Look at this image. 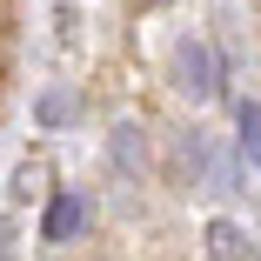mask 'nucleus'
Wrapping results in <instances>:
<instances>
[{"label":"nucleus","mask_w":261,"mask_h":261,"mask_svg":"<svg viewBox=\"0 0 261 261\" xmlns=\"http://www.w3.org/2000/svg\"><path fill=\"white\" fill-rule=\"evenodd\" d=\"M74 114H81V100H74V87H47V94L34 100V121H40V127H67Z\"/></svg>","instance_id":"nucleus-3"},{"label":"nucleus","mask_w":261,"mask_h":261,"mask_svg":"<svg viewBox=\"0 0 261 261\" xmlns=\"http://www.w3.org/2000/svg\"><path fill=\"white\" fill-rule=\"evenodd\" d=\"M234 127H241V154L261 168V100H241V108H234Z\"/></svg>","instance_id":"nucleus-4"},{"label":"nucleus","mask_w":261,"mask_h":261,"mask_svg":"<svg viewBox=\"0 0 261 261\" xmlns=\"http://www.w3.org/2000/svg\"><path fill=\"white\" fill-rule=\"evenodd\" d=\"M174 87L181 94H194V100H207V94H215L221 87V74H215V47H207V40H181L174 47Z\"/></svg>","instance_id":"nucleus-1"},{"label":"nucleus","mask_w":261,"mask_h":261,"mask_svg":"<svg viewBox=\"0 0 261 261\" xmlns=\"http://www.w3.org/2000/svg\"><path fill=\"white\" fill-rule=\"evenodd\" d=\"M81 228H87V194H81V188H67V194L47 201V215H40V241H74Z\"/></svg>","instance_id":"nucleus-2"},{"label":"nucleus","mask_w":261,"mask_h":261,"mask_svg":"<svg viewBox=\"0 0 261 261\" xmlns=\"http://www.w3.org/2000/svg\"><path fill=\"white\" fill-rule=\"evenodd\" d=\"M207 241H215L221 261H241V254H248V234H241L234 221H215V228H207Z\"/></svg>","instance_id":"nucleus-6"},{"label":"nucleus","mask_w":261,"mask_h":261,"mask_svg":"<svg viewBox=\"0 0 261 261\" xmlns=\"http://www.w3.org/2000/svg\"><path fill=\"white\" fill-rule=\"evenodd\" d=\"M147 161V147H141V127H114V168L121 174H134Z\"/></svg>","instance_id":"nucleus-5"}]
</instances>
